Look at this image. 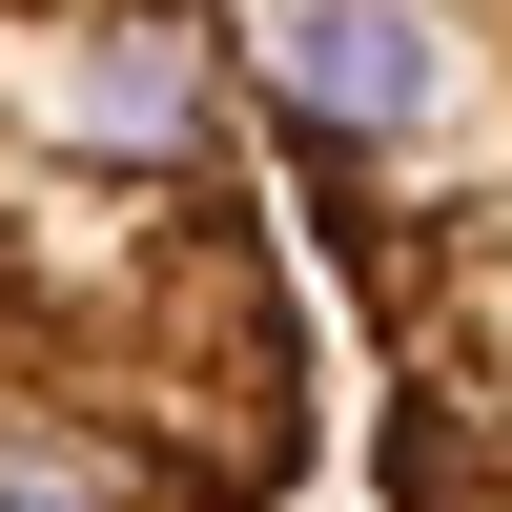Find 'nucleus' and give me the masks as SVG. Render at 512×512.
<instances>
[{"label":"nucleus","instance_id":"f257e3e1","mask_svg":"<svg viewBox=\"0 0 512 512\" xmlns=\"http://www.w3.org/2000/svg\"><path fill=\"white\" fill-rule=\"evenodd\" d=\"M308 472L267 0H0V512H287Z\"/></svg>","mask_w":512,"mask_h":512},{"label":"nucleus","instance_id":"f03ea898","mask_svg":"<svg viewBox=\"0 0 512 512\" xmlns=\"http://www.w3.org/2000/svg\"><path fill=\"white\" fill-rule=\"evenodd\" d=\"M267 123L369 369V492L512 512V0H267Z\"/></svg>","mask_w":512,"mask_h":512}]
</instances>
